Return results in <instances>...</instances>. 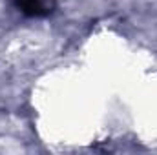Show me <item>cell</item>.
Wrapping results in <instances>:
<instances>
[{
  "mask_svg": "<svg viewBox=\"0 0 157 155\" xmlns=\"http://www.w3.org/2000/svg\"><path fill=\"white\" fill-rule=\"evenodd\" d=\"M15 4L29 17H44L53 11V0H15Z\"/></svg>",
  "mask_w": 157,
  "mask_h": 155,
  "instance_id": "cell-1",
  "label": "cell"
}]
</instances>
